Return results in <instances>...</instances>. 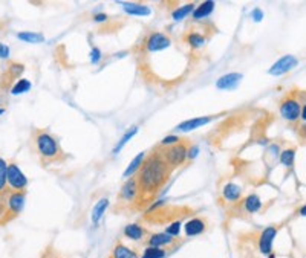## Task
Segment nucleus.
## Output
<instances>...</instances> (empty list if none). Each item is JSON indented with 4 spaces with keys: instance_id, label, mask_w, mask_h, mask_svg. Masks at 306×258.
<instances>
[{
    "instance_id": "1",
    "label": "nucleus",
    "mask_w": 306,
    "mask_h": 258,
    "mask_svg": "<svg viewBox=\"0 0 306 258\" xmlns=\"http://www.w3.org/2000/svg\"><path fill=\"white\" fill-rule=\"evenodd\" d=\"M170 171H172V167L166 162L161 153H155L146 158L136 176L139 191L144 194L158 193V190L167 182Z\"/></svg>"
},
{
    "instance_id": "2",
    "label": "nucleus",
    "mask_w": 306,
    "mask_h": 258,
    "mask_svg": "<svg viewBox=\"0 0 306 258\" xmlns=\"http://www.w3.org/2000/svg\"><path fill=\"white\" fill-rule=\"evenodd\" d=\"M32 145L43 164H52L63 159V150L58 141L46 130H37L32 136Z\"/></svg>"
},
{
    "instance_id": "3",
    "label": "nucleus",
    "mask_w": 306,
    "mask_h": 258,
    "mask_svg": "<svg viewBox=\"0 0 306 258\" xmlns=\"http://www.w3.org/2000/svg\"><path fill=\"white\" fill-rule=\"evenodd\" d=\"M2 203V213H0V223H6L12 219H15L23 207H25V191H12L5 193L0 196Z\"/></svg>"
},
{
    "instance_id": "4",
    "label": "nucleus",
    "mask_w": 306,
    "mask_h": 258,
    "mask_svg": "<svg viewBox=\"0 0 306 258\" xmlns=\"http://www.w3.org/2000/svg\"><path fill=\"white\" fill-rule=\"evenodd\" d=\"M302 107H303L302 102L296 96L288 95L280 102L279 110H280V115H282L284 119H287L288 122H296L302 116Z\"/></svg>"
},
{
    "instance_id": "5",
    "label": "nucleus",
    "mask_w": 306,
    "mask_h": 258,
    "mask_svg": "<svg viewBox=\"0 0 306 258\" xmlns=\"http://www.w3.org/2000/svg\"><path fill=\"white\" fill-rule=\"evenodd\" d=\"M161 154H162V158L166 159V162L172 168L181 167L185 162V159H187V145L182 144V142H179L176 145L167 147V150H164Z\"/></svg>"
},
{
    "instance_id": "6",
    "label": "nucleus",
    "mask_w": 306,
    "mask_h": 258,
    "mask_svg": "<svg viewBox=\"0 0 306 258\" xmlns=\"http://www.w3.org/2000/svg\"><path fill=\"white\" fill-rule=\"evenodd\" d=\"M144 46H146V50H147V52L156 54V52H162V50L170 49L172 40H170V37H169L167 34H164V32H152V34L147 37Z\"/></svg>"
},
{
    "instance_id": "7",
    "label": "nucleus",
    "mask_w": 306,
    "mask_h": 258,
    "mask_svg": "<svg viewBox=\"0 0 306 258\" xmlns=\"http://www.w3.org/2000/svg\"><path fill=\"white\" fill-rule=\"evenodd\" d=\"M6 184L12 191H25L28 185L26 176L21 173V170L15 164H8L6 168Z\"/></svg>"
},
{
    "instance_id": "8",
    "label": "nucleus",
    "mask_w": 306,
    "mask_h": 258,
    "mask_svg": "<svg viewBox=\"0 0 306 258\" xmlns=\"http://www.w3.org/2000/svg\"><path fill=\"white\" fill-rule=\"evenodd\" d=\"M279 234V228L277 226H268L262 231V234L259 236V251L264 255H270L273 254V243L274 239Z\"/></svg>"
},
{
    "instance_id": "9",
    "label": "nucleus",
    "mask_w": 306,
    "mask_h": 258,
    "mask_svg": "<svg viewBox=\"0 0 306 258\" xmlns=\"http://www.w3.org/2000/svg\"><path fill=\"white\" fill-rule=\"evenodd\" d=\"M299 64V60L294 57V55H285L282 58H279L271 67H270V75H276V76H280L290 70H293L296 66Z\"/></svg>"
},
{
    "instance_id": "10",
    "label": "nucleus",
    "mask_w": 306,
    "mask_h": 258,
    "mask_svg": "<svg viewBox=\"0 0 306 258\" xmlns=\"http://www.w3.org/2000/svg\"><path fill=\"white\" fill-rule=\"evenodd\" d=\"M139 194H141V191H139V187H138V182L135 177H130L129 180H126L120 190V199L126 203H133L139 197Z\"/></svg>"
},
{
    "instance_id": "11",
    "label": "nucleus",
    "mask_w": 306,
    "mask_h": 258,
    "mask_svg": "<svg viewBox=\"0 0 306 258\" xmlns=\"http://www.w3.org/2000/svg\"><path fill=\"white\" fill-rule=\"evenodd\" d=\"M176 243V239L166 234V233H155V234H150L149 239H147V245L152 246V248H170Z\"/></svg>"
},
{
    "instance_id": "12",
    "label": "nucleus",
    "mask_w": 306,
    "mask_h": 258,
    "mask_svg": "<svg viewBox=\"0 0 306 258\" xmlns=\"http://www.w3.org/2000/svg\"><path fill=\"white\" fill-rule=\"evenodd\" d=\"M205 229H207V220L202 219V217H193L184 226V233H185L187 237L201 236V234L205 233Z\"/></svg>"
},
{
    "instance_id": "13",
    "label": "nucleus",
    "mask_w": 306,
    "mask_h": 258,
    "mask_svg": "<svg viewBox=\"0 0 306 258\" xmlns=\"http://www.w3.org/2000/svg\"><path fill=\"white\" fill-rule=\"evenodd\" d=\"M211 119H215V118H213V116H202V118L187 119V121L181 122V124L176 127V130H178V132H193V130H196V128H199V127L208 124Z\"/></svg>"
},
{
    "instance_id": "14",
    "label": "nucleus",
    "mask_w": 306,
    "mask_h": 258,
    "mask_svg": "<svg viewBox=\"0 0 306 258\" xmlns=\"http://www.w3.org/2000/svg\"><path fill=\"white\" fill-rule=\"evenodd\" d=\"M242 80V73H238V72H231V73H227L224 76H221L218 81H216V87L218 89H234L239 81Z\"/></svg>"
},
{
    "instance_id": "15",
    "label": "nucleus",
    "mask_w": 306,
    "mask_h": 258,
    "mask_svg": "<svg viewBox=\"0 0 306 258\" xmlns=\"http://www.w3.org/2000/svg\"><path fill=\"white\" fill-rule=\"evenodd\" d=\"M124 237L129 239V240H133V242H139L143 240L146 236H147V229L138 223H130L124 228Z\"/></svg>"
},
{
    "instance_id": "16",
    "label": "nucleus",
    "mask_w": 306,
    "mask_h": 258,
    "mask_svg": "<svg viewBox=\"0 0 306 258\" xmlns=\"http://www.w3.org/2000/svg\"><path fill=\"white\" fill-rule=\"evenodd\" d=\"M242 208L245 210V213L248 214H256L262 210V200L257 194H250L244 199L242 202Z\"/></svg>"
},
{
    "instance_id": "17",
    "label": "nucleus",
    "mask_w": 306,
    "mask_h": 258,
    "mask_svg": "<svg viewBox=\"0 0 306 258\" xmlns=\"http://www.w3.org/2000/svg\"><path fill=\"white\" fill-rule=\"evenodd\" d=\"M121 6L123 9L127 12V14H132V15H149L152 11L149 6L146 5H141V3H133V2H121Z\"/></svg>"
},
{
    "instance_id": "18",
    "label": "nucleus",
    "mask_w": 306,
    "mask_h": 258,
    "mask_svg": "<svg viewBox=\"0 0 306 258\" xmlns=\"http://www.w3.org/2000/svg\"><path fill=\"white\" fill-rule=\"evenodd\" d=\"M112 258H139L138 252L133 251L132 248L126 246L124 243H116L112 249V254H110Z\"/></svg>"
},
{
    "instance_id": "19",
    "label": "nucleus",
    "mask_w": 306,
    "mask_h": 258,
    "mask_svg": "<svg viewBox=\"0 0 306 258\" xmlns=\"http://www.w3.org/2000/svg\"><path fill=\"white\" fill-rule=\"evenodd\" d=\"M107 207H109V199H107V197H103V199H100V200L95 203V207L92 208V214H90V219H92V223H93V225H97V223L101 220V217L104 216Z\"/></svg>"
},
{
    "instance_id": "20",
    "label": "nucleus",
    "mask_w": 306,
    "mask_h": 258,
    "mask_svg": "<svg viewBox=\"0 0 306 258\" xmlns=\"http://www.w3.org/2000/svg\"><path fill=\"white\" fill-rule=\"evenodd\" d=\"M144 161H146V153H139V154H136V158L129 164V167H127L126 171L123 173V177H124V179H127V177L130 179L135 173L139 171V168L143 167Z\"/></svg>"
},
{
    "instance_id": "21",
    "label": "nucleus",
    "mask_w": 306,
    "mask_h": 258,
    "mask_svg": "<svg viewBox=\"0 0 306 258\" xmlns=\"http://www.w3.org/2000/svg\"><path fill=\"white\" fill-rule=\"evenodd\" d=\"M222 197L227 202H238L242 197V190L234 184H227L222 190Z\"/></svg>"
},
{
    "instance_id": "22",
    "label": "nucleus",
    "mask_w": 306,
    "mask_h": 258,
    "mask_svg": "<svg viewBox=\"0 0 306 258\" xmlns=\"http://www.w3.org/2000/svg\"><path fill=\"white\" fill-rule=\"evenodd\" d=\"M213 9H215V2L207 0V2H204V3H201L199 6L195 8V11H193V18H195V20L205 18V17H208V15L213 12Z\"/></svg>"
},
{
    "instance_id": "23",
    "label": "nucleus",
    "mask_w": 306,
    "mask_h": 258,
    "mask_svg": "<svg viewBox=\"0 0 306 258\" xmlns=\"http://www.w3.org/2000/svg\"><path fill=\"white\" fill-rule=\"evenodd\" d=\"M193 11H195V3H187V5H184V6L175 9V11L172 12V17H173V20L179 21V20L185 18L189 14H193Z\"/></svg>"
},
{
    "instance_id": "24",
    "label": "nucleus",
    "mask_w": 306,
    "mask_h": 258,
    "mask_svg": "<svg viewBox=\"0 0 306 258\" xmlns=\"http://www.w3.org/2000/svg\"><path fill=\"white\" fill-rule=\"evenodd\" d=\"M187 43L193 49H201L202 46H205V37L201 32H190L187 35Z\"/></svg>"
},
{
    "instance_id": "25",
    "label": "nucleus",
    "mask_w": 306,
    "mask_h": 258,
    "mask_svg": "<svg viewBox=\"0 0 306 258\" xmlns=\"http://www.w3.org/2000/svg\"><path fill=\"white\" fill-rule=\"evenodd\" d=\"M17 38H20L26 43H41V41H44L43 34H38V32H18Z\"/></svg>"
},
{
    "instance_id": "26",
    "label": "nucleus",
    "mask_w": 306,
    "mask_h": 258,
    "mask_svg": "<svg viewBox=\"0 0 306 258\" xmlns=\"http://www.w3.org/2000/svg\"><path fill=\"white\" fill-rule=\"evenodd\" d=\"M136 132H138V125H133V127H130V128H129V130L124 133V136L120 139L118 145L113 148V153H120V151H121V148H123V147H124V145H126V144H127V142H129V141H130L133 136H135V135H136Z\"/></svg>"
},
{
    "instance_id": "27",
    "label": "nucleus",
    "mask_w": 306,
    "mask_h": 258,
    "mask_svg": "<svg viewBox=\"0 0 306 258\" xmlns=\"http://www.w3.org/2000/svg\"><path fill=\"white\" fill-rule=\"evenodd\" d=\"M294 161H296V150L288 148V150H284V151L280 153V162H282L287 168H293Z\"/></svg>"
},
{
    "instance_id": "28",
    "label": "nucleus",
    "mask_w": 306,
    "mask_h": 258,
    "mask_svg": "<svg viewBox=\"0 0 306 258\" xmlns=\"http://www.w3.org/2000/svg\"><path fill=\"white\" fill-rule=\"evenodd\" d=\"M167 255L166 249H161V248H152V246H147L143 252V257L141 258H164Z\"/></svg>"
},
{
    "instance_id": "29",
    "label": "nucleus",
    "mask_w": 306,
    "mask_h": 258,
    "mask_svg": "<svg viewBox=\"0 0 306 258\" xmlns=\"http://www.w3.org/2000/svg\"><path fill=\"white\" fill-rule=\"evenodd\" d=\"M6 168L8 164L0 158V196L6 193Z\"/></svg>"
},
{
    "instance_id": "30",
    "label": "nucleus",
    "mask_w": 306,
    "mask_h": 258,
    "mask_svg": "<svg viewBox=\"0 0 306 258\" xmlns=\"http://www.w3.org/2000/svg\"><path fill=\"white\" fill-rule=\"evenodd\" d=\"M31 89V83L28 80H20L18 83H15V86L11 89L12 95H20L23 92H28Z\"/></svg>"
},
{
    "instance_id": "31",
    "label": "nucleus",
    "mask_w": 306,
    "mask_h": 258,
    "mask_svg": "<svg viewBox=\"0 0 306 258\" xmlns=\"http://www.w3.org/2000/svg\"><path fill=\"white\" fill-rule=\"evenodd\" d=\"M181 229H182V225H181V222H179V220H175L173 223H170V225L166 228V231H164V233L176 239V237L181 234Z\"/></svg>"
},
{
    "instance_id": "32",
    "label": "nucleus",
    "mask_w": 306,
    "mask_h": 258,
    "mask_svg": "<svg viewBox=\"0 0 306 258\" xmlns=\"http://www.w3.org/2000/svg\"><path fill=\"white\" fill-rule=\"evenodd\" d=\"M181 141H179V138L176 136V135H169V136H166L162 141H161V145L162 147H172V145H176V144H179Z\"/></svg>"
},
{
    "instance_id": "33",
    "label": "nucleus",
    "mask_w": 306,
    "mask_h": 258,
    "mask_svg": "<svg viewBox=\"0 0 306 258\" xmlns=\"http://www.w3.org/2000/svg\"><path fill=\"white\" fill-rule=\"evenodd\" d=\"M90 61L93 64H98L101 61V50L98 47H92V50H90Z\"/></svg>"
},
{
    "instance_id": "34",
    "label": "nucleus",
    "mask_w": 306,
    "mask_h": 258,
    "mask_svg": "<svg viewBox=\"0 0 306 258\" xmlns=\"http://www.w3.org/2000/svg\"><path fill=\"white\" fill-rule=\"evenodd\" d=\"M199 153V147L196 145H192L190 148H187V159H195Z\"/></svg>"
},
{
    "instance_id": "35",
    "label": "nucleus",
    "mask_w": 306,
    "mask_h": 258,
    "mask_svg": "<svg viewBox=\"0 0 306 258\" xmlns=\"http://www.w3.org/2000/svg\"><path fill=\"white\" fill-rule=\"evenodd\" d=\"M106 20H107V15L104 12H98V14L93 15V21H97V23H103Z\"/></svg>"
},
{
    "instance_id": "36",
    "label": "nucleus",
    "mask_w": 306,
    "mask_h": 258,
    "mask_svg": "<svg viewBox=\"0 0 306 258\" xmlns=\"http://www.w3.org/2000/svg\"><path fill=\"white\" fill-rule=\"evenodd\" d=\"M262 18H264V12L261 9H254L253 11V20L254 21H261Z\"/></svg>"
},
{
    "instance_id": "37",
    "label": "nucleus",
    "mask_w": 306,
    "mask_h": 258,
    "mask_svg": "<svg viewBox=\"0 0 306 258\" xmlns=\"http://www.w3.org/2000/svg\"><path fill=\"white\" fill-rule=\"evenodd\" d=\"M8 55H9V49H8V46H5V44L0 43V57H2V58H8Z\"/></svg>"
},
{
    "instance_id": "38",
    "label": "nucleus",
    "mask_w": 306,
    "mask_h": 258,
    "mask_svg": "<svg viewBox=\"0 0 306 258\" xmlns=\"http://www.w3.org/2000/svg\"><path fill=\"white\" fill-rule=\"evenodd\" d=\"M299 214H300L302 217H306V205H303V207L299 210Z\"/></svg>"
},
{
    "instance_id": "39",
    "label": "nucleus",
    "mask_w": 306,
    "mask_h": 258,
    "mask_svg": "<svg viewBox=\"0 0 306 258\" xmlns=\"http://www.w3.org/2000/svg\"><path fill=\"white\" fill-rule=\"evenodd\" d=\"M300 135H302V136H303V138L306 139V122L303 124V125H302V128H300Z\"/></svg>"
},
{
    "instance_id": "40",
    "label": "nucleus",
    "mask_w": 306,
    "mask_h": 258,
    "mask_svg": "<svg viewBox=\"0 0 306 258\" xmlns=\"http://www.w3.org/2000/svg\"><path fill=\"white\" fill-rule=\"evenodd\" d=\"M300 118H302L303 121H306V104L302 107V116H300Z\"/></svg>"
},
{
    "instance_id": "41",
    "label": "nucleus",
    "mask_w": 306,
    "mask_h": 258,
    "mask_svg": "<svg viewBox=\"0 0 306 258\" xmlns=\"http://www.w3.org/2000/svg\"><path fill=\"white\" fill-rule=\"evenodd\" d=\"M268 258H276V254H270V255H268Z\"/></svg>"
},
{
    "instance_id": "42",
    "label": "nucleus",
    "mask_w": 306,
    "mask_h": 258,
    "mask_svg": "<svg viewBox=\"0 0 306 258\" xmlns=\"http://www.w3.org/2000/svg\"><path fill=\"white\" fill-rule=\"evenodd\" d=\"M0 213H2V203H0Z\"/></svg>"
},
{
    "instance_id": "43",
    "label": "nucleus",
    "mask_w": 306,
    "mask_h": 258,
    "mask_svg": "<svg viewBox=\"0 0 306 258\" xmlns=\"http://www.w3.org/2000/svg\"><path fill=\"white\" fill-rule=\"evenodd\" d=\"M2 113H3V110H0V115H2Z\"/></svg>"
}]
</instances>
